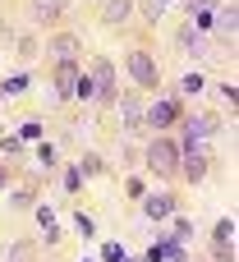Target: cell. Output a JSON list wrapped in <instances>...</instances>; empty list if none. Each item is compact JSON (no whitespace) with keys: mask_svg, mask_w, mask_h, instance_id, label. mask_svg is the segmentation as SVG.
Returning a JSON list of instances; mask_svg holds the SVG:
<instances>
[{"mask_svg":"<svg viewBox=\"0 0 239 262\" xmlns=\"http://www.w3.org/2000/svg\"><path fill=\"white\" fill-rule=\"evenodd\" d=\"M189 9H198V14H207V9H212V0H189Z\"/></svg>","mask_w":239,"mask_h":262,"instance_id":"obj_22","label":"cell"},{"mask_svg":"<svg viewBox=\"0 0 239 262\" xmlns=\"http://www.w3.org/2000/svg\"><path fill=\"white\" fill-rule=\"evenodd\" d=\"M120 115H124V124L134 129V124H143V106L134 101V97H120Z\"/></svg>","mask_w":239,"mask_h":262,"instance_id":"obj_12","label":"cell"},{"mask_svg":"<svg viewBox=\"0 0 239 262\" xmlns=\"http://www.w3.org/2000/svg\"><path fill=\"white\" fill-rule=\"evenodd\" d=\"M216 244H235V221H221L216 226Z\"/></svg>","mask_w":239,"mask_h":262,"instance_id":"obj_18","label":"cell"},{"mask_svg":"<svg viewBox=\"0 0 239 262\" xmlns=\"http://www.w3.org/2000/svg\"><path fill=\"white\" fill-rule=\"evenodd\" d=\"M92 97L115 101V69H111V60H97L92 64Z\"/></svg>","mask_w":239,"mask_h":262,"instance_id":"obj_3","label":"cell"},{"mask_svg":"<svg viewBox=\"0 0 239 262\" xmlns=\"http://www.w3.org/2000/svg\"><path fill=\"white\" fill-rule=\"evenodd\" d=\"M74 230H78V235H92L97 226H92V216H83V212H78V216H74Z\"/></svg>","mask_w":239,"mask_h":262,"instance_id":"obj_20","label":"cell"},{"mask_svg":"<svg viewBox=\"0 0 239 262\" xmlns=\"http://www.w3.org/2000/svg\"><path fill=\"white\" fill-rule=\"evenodd\" d=\"M78 184H83V170H78V166H69V170H64V189H69V193H74V189H78Z\"/></svg>","mask_w":239,"mask_h":262,"instance_id":"obj_19","label":"cell"},{"mask_svg":"<svg viewBox=\"0 0 239 262\" xmlns=\"http://www.w3.org/2000/svg\"><path fill=\"white\" fill-rule=\"evenodd\" d=\"M9 262H32V244L28 239H14L9 244Z\"/></svg>","mask_w":239,"mask_h":262,"instance_id":"obj_15","label":"cell"},{"mask_svg":"<svg viewBox=\"0 0 239 262\" xmlns=\"http://www.w3.org/2000/svg\"><path fill=\"white\" fill-rule=\"evenodd\" d=\"M64 9H69V0H32V18L37 23H55Z\"/></svg>","mask_w":239,"mask_h":262,"instance_id":"obj_8","label":"cell"},{"mask_svg":"<svg viewBox=\"0 0 239 262\" xmlns=\"http://www.w3.org/2000/svg\"><path fill=\"white\" fill-rule=\"evenodd\" d=\"M180 41H184L189 51H198V46H203V32H198V28H184V32H180Z\"/></svg>","mask_w":239,"mask_h":262,"instance_id":"obj_17","label":"cell"},{"mask_svg":"<svg viewBox=\"0 0 239 262\" xmlns=\"http://www.w3.org/2000/svg\"><path fill=\"white\" fill-rule=\"evenodd\" d=\"M143 212H147L152 221H166V216L175 212V198H170V193H152V198H143Z\"/></svg>","mask_w":239,"mask_h":262,"instance_id":"obj_7","label":"cell"},{"mask_svg":"<svg viewBox=\"0 0 239 262\" xmlns=\"http://www.w3.org/2000/svg\"><path fill=\"white\" fill-rule=\"evenodd\" d=\"M9 203H14V207H32V203H37V193H32V184H23V189H18V193H14Z\"/></svg>","mask_w":239,"mask_h":262,"instance_id":"obj_16","label":"cell"},{"mask_svg":"<svg viewBox=\"0 0 239 262\" xmlns=\"http://www.w3.org/2000/svg\"><path fill=\"white\" fill-rule=\"evenodd\" d=\"M212 129H216L212 115H193V120H184V143H207Z\"/></svg>","mask_w":239,"mask_h":262,"instance_id":"obj_6","label":"cell"},{"mask_svg":"<svg viewBox=\"0 0 239 262\" xmlns=\"http://www.w3.org/2000/svg\"><path fill=\"white\" fill-rule=\"evenodd\" d=\"M152 262H170V258H180V239H166V244H152V253H147Z\"/></svg>","mask_w":239,"mask_h":262,"instance_id":"obj_13","label":"cell"},{"mask_svg":"<svg viewBox=\"0 0 239 262\" xmlns=\"http://www.w3.org/2000/svg\"><path fill=\"white\" fill-rule=\"evenodd\" d=\"M147 166H152L157 175H170V170L180 166V143H170L166 134H157V143L147 147Z\"/></svg>","mask_w":239,"mask_h":262,"instance_id":"obj_1","label":"cell"},{"mask_svg":"<svg viewBox=\"0 0 239 262\" xmlns=\"http://www.w3.org/2000/svg\"><path fill=\"white\" fill-rule=\"evenodd\" d=\"M0 189H5V170H0Z\"/></svg>","mask_w":239,"mask_h":262,"instance_id":"obj_23","label":"cell"},{"mask_svg":"<svg viewBox=\"0 0 239 262\" xmlns=\"http://www.w3.org/2000/svg\"><path fill=\"white\" fill-rule=\"evenodd\" d=\"M216 28L235 37V28H239V14H235V5H230V9H216Z\"/></svg>","mask_w":239,"mask_h":262,"instance_id":"obj_14","label":"cell"},{"mask_svg":"<svg viewBox=\"0 0 239 262\" xmlns=\"http://www.w3.org/2000/svg\"><path fill=\"white\" fill-rule=\"evenodd\" d=\"M101 258H106V262H124V249H120V244H106Z\"/></svg>","mask_w":239,"mask_h":262,"instance_id":"obj_21","label":"cell"},{"mask_svg":"<svg viewBox=\"0 0 239 262\" xmlns=\"http://www.w3.org/2000/svg\"><path fill=\"white\" fill-rule=\"evenodd\" d=\"M157 5H170V0H157Z\"/></svg>","mask_w":239,"mask_h":262,"instance_id":"obj_24","label":"cell"},{"mask_svg":"<svg viewBox=\"0 0 239 262\" xmlns=\"http://www.w3.org/2000/svg\"><path fill=\"white\" fill-rule=\"evenodd\" d=\"M74 88H78V64L74 60H60L55 64V92L60 97H74Z\"/></svg>","mask_w":239,"mask_h":262,"instance_id":"obj_5","label":"cell"},{"mask_svg":"<svg viewBox=\"0 0 239 262\" xmlns=\"http://www.w3.org/2000/svg\"><path fill=\"white\" fill-rule=\"evenodd\" d=\"M184 175H189V184H198L207 175V157L203 152H184Z\"/></svg>","mask_w":239,"mask_h":262,"instance_id":"obj_11","label":"cell"},{"mask_svg":"<svg viewBox=\"0 0 239 262\" xmlns=\"http://www.w3.org/2000/svg\"><path fill=\"white\" fill-rule=\"evenodd\" d=\"M143 120H147L152 129H166V124H175V120H180V101H157L152 111H143Z\"/></svg>","mask_w":239,"mask_h":262,"instance_id":"obj_4","label":"cell"},{"mask_svg":"<svg viewBox=\"0 0 239 262\" xmlns=\"http://www.w3.org/2000/svg\"><path fill=\"white\" fill-rule=\"evenodd\" d=\"M129 9H134L129 0H106V5H101V23H111V28H115V23H124V18H129Z\"/></svg>","mask_w":239,"mask_h":262,"instance_id":"obj_10","label":"cell"},{"mask_svg":"<svg viewBox=\"0 0 239 262\" xmlns=\"http://www.w3.org/2000/svg\"><path fill=\"white\" fill-rule=\"evenodd\" d=\"M129 74H134V83H138V88H157V83H161L157 60H152L147 51H134V55H129Z\"/></svg>","mask_w":239,"mask_h":262,"instance_id":"obj_2","label":"cell"},{"mask_svg":"<svg viewBox=\"0 0 239 262\" xmlns=\"http://www.w3.org/2000/svg\"><path fill=\"white\" fill-rule=\"evenodd\" d=\"M78 46H83V41H78L74 32H60V37H51V51H55V60H74V55H78Z\"/></svg>","mask_w":239,"mask_h":262,"instance_id":"obj_9","label":"cell"}]
</instances>
